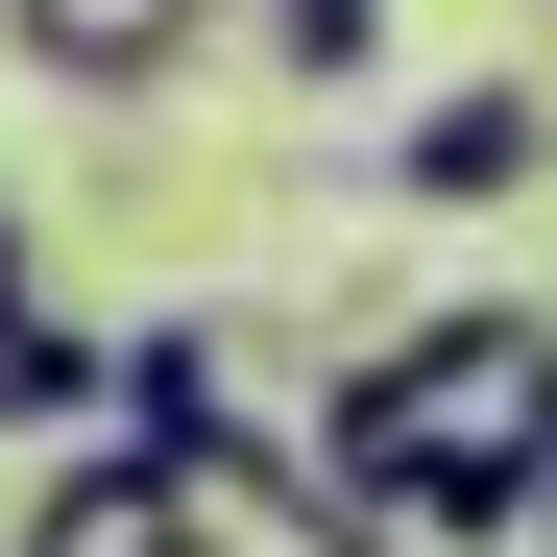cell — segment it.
Instances as JSON below:
<instances>
[{
	"label": "cell",
	"instance_id": "1",
	"mask_svg": "<svg viewBox=\"0 0 557 557\" xmlns=\"http://www.w3.org/2000/svg\"><path fill=\"white\" fill-rule=\"evenodd\" d=\"M315 485L388 533V557H509L557 509V292H436L388 339H339Z\"/></svg>",
	"mask_w": 557,
	"mask_h": 557
},
{
	"label": "cell",
	"instance_id": "2",
	"mask_svg": "<svg viewBox=\"0 0 557 557\" xmlns=\"http://www.w3.org/2000/svg\"><path fill=\"white\" fill-rule=\"evenodd\" d=\"M533 170H557V98H533V73H436V98L388 122V170H363V195H412V219H509Z\"/></svg>",
	"mask_w": 557,
	"mask_h": 557
},
{
	"label": "cell",
	"instance_id": "3",
	"mask_svg": "<svg viewBox=\"0 0 557 557\" xmlns=\"http://www.w3.org/2000/svg\"><path fill=\"white\" fill-rule=\"evenodd\" d=\"M219 25H243V0H0V49H25L49 98H170Z\"/></svg>",
	"mask_w": 557,
	"mask_h": 557
},
{
	"label": "cell",
	"instance_id": "4",
	"mask_svg": "<svg viewBox=\"0 0 557 557\" xmlns=\"http://www.w3.org/2000/svg\"><path fill=\"white\" fill-rule=\"evenodd\" d=\"M0 557H195V509H170V460H146V436H73V460H25Z\"/></svg>",
	"mask_w": 557,
	"mask_h": 557
},
{
	"label": "cell",
	"instance_id": "5",
	"mask_svg": "<svg viewBox=\"0 0 557 557\" xmlns=\"http://www.w3.org/2000/svg\"><path fill=\"white\" fill-rule=\"evenodd\" d=\"M170 509H195V557H388V533H363V509L315 485L292 436H219V460H170Z\"/></svg>",
	"mask_w": 557,
	"mask_h": 557
},
{
	"label": "cell",
	"instance_id": "6",
	"mask_svg": "<svg viewBox=\"0 0 557 557\" xmlns=\"http://www.w3.org/2000/svg\"><path fill=\"white\" fill-rule=\"evenodd\" d=\"M122 436H146V460L267 436V412H243V339H219V315H146V339H122Z\"/></svg>",
	"mask_w": 557,
	"mask_h": 557
},
{
	"label": "cell",
	"instance_id": "7",
	"mask_svg": "<svg viewBox=\"0 0 557 557\" xmlns=\"http://www.w3.org/2000/svg\"><path fill=\"white\" fill-rule=\"evenodd\" d=\"M243 49L292 73V98H363V73H388V0H243Z\"/></svg>",
	"mask_w": 557,
	"mask_h": 557
},
{
	"label": "cell",
	"instance_id": "8",
	"mask_svg": "<svg viewBox=\"0 0 557 557\" xmlns=\"http://www.w3.org/2000/svg\"><path fill=\"white\" fill-rule=\"evenodd\" d=\"M533 557H557V509H533Z\"/></svg>",
	"mask_w": 557,
	"mask_h": 557
}]
</instances>
